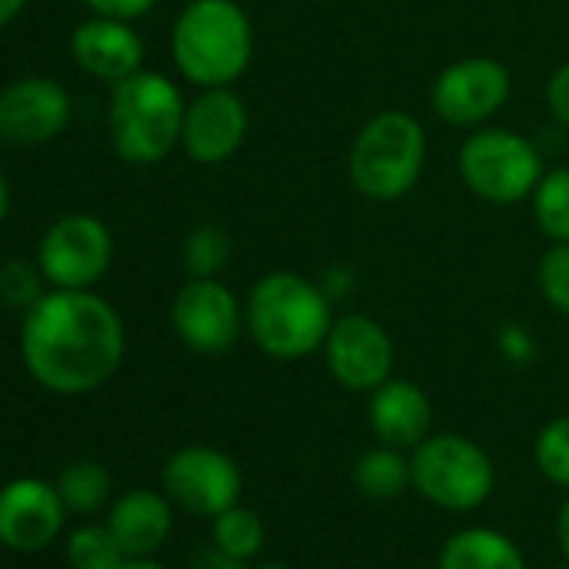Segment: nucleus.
I'll return each instance as SVG.
<instances>
[{"mask_svg": "<svg viewBox=\"0 0 569 569\" xmlns=\"http://www.w3.org/2000/svg\"><path fill=\"white\" fill-rule=\"evenodd\" d=\"M58 492L64 499V506L71 512H98L108 496H111V476L101 462H71L61 479H58Z\"/></svg>", "mask_w": 569, "mask_h": 569, "instance_id": "obj_22", "label": "nucleus"}, {"mask_svg": "<svg viewBox=\"0 0 569 569\" xmlns=\"http://www.w3.org/2000/svg\"><path fill=\"white\" fill-rule=\"evenodd\" d=\"M532 214L549 241H569V168L542 171L532 191Z\"/></svg>", "mask_w": 569, "mask_h": 569, "instance_id": "obj_21", "label": "nucleus"}, {"mask_svg": "<svg viewBox=\"0 0 569 569\" xmlns=\"http://www.w3.org/2000/svg\"><path fill=\"white\" fill-rule=\"evenodd\" d=\"M369 426L382 446L392 449H416L429 439L432 429V402L429 396L409 379H386L372 389L369 399Z\"/></svg>", "mask_w": 569, "mask_h": 569, "instance_id": "obj_17", "label": "nucleus"}, {"mask_svg": "<svg viewBox=\"0 0 569 569\" xmlns=\"http://www.w3.org/2000/svg\"><path fill=\"white\" fill-rule=\"evenodd\" d=\"M44 271L34 261H4L0 264V306L8 309H34L44 296Z\"/></svg>", "mask_w": 569, "mask_h": 569, "instance_id": "obj_26", "label": "nucleus"}, {"mask_svg": "<svg viewBox=\"0 0 569 569\" xmlns=\"http://www.w3.org/2000/svg\"><path fill=\"white\" fill-rule=\"evenodd\" d=\"M352 482H356V489L366 499L392 502V499H399L412 486V466L402 456V449L376 446V449L359 456V462L352 469Z\"/></svg>", "mask_w": 569, "mask_h": 569, "instance_id": "obj_20", "label": "nucleus"}, {"mask_svg": "<svg viewBox=\"0 0 569 569\" xmlns=\"http://www.w3.org/2000/svg\"><path fill=\"white\" fill-rule=\"evenodd\" d=\"M459 174L482 201L516 204L532 198L542 178V158L529 138L506 128H482L462 141Z\"/></svg>", "mask_w": 569, "mask_h": 569, "instance_id": "obj_7", "label": "nucleus"}, {"mask_svg": "<svg viewBox=\"0 0 569 569\" xmlns=\"http://www.w3.org/2000/svg\"><path fill=\"white\" fill-rule=\"evenodd\" d=\"M426 164V131L406 111H382L352 141L349 178L372 201L409 194Z\"/></svg>", "mask_w": 569, "mask_h": 569, "instance_id": "obj_5", "label": "nucleus"}, {"mask_svg": "<svg viewBox=\"0 0 569 569\" xmlns=\"http://www.w3.org/2000/svg\"><path fill=\"white\" fill-rule=\"evenodd\" d=\"M71 54H74L78 68L88 71L91 78L118 84V81L131 78L134 71H141L144 41L138 38V31H131L128 21L94 14L91 21H84L74 31Z\"/></svg>", "mask_w": 569, "mask_h": 569, "instance_id": "obj_16", "label": "nucleus"}, {"mask_svg": "<svg viewBox=\"0 0 569 569\" xmlns=\"http://www.w3.org/2000/svg\"><path fill=\"white\" fill-rule=\"evenodd\" d=\"M124 549L114 532L104 526H81L68 539V562L71 569H118L124 562Z\"/></svg>", "mask_w": 569, "mask_h": 569, "instance_id": "obj_24", "label": "nucleus"}, {"mask_svg": "<svg viewBox=\"0 0 569 569\" xmlns=\"http://www.w3.org/2000/svg\"><path fill=\"white\" fill-rule=\"evenodd\" d=\"M392 339L369 316H342L326 339V362L339 386L372 392L392 376Z\"/></svg>", "mask_w": 569, "mask_h": 569, "instance_id": "obj_12", "label": "nucleus"}, {"mask_svg": "<svg viewBox=\"0 0 569 569\" xmlns=\"http://www.w3.org/2000/svg\"><path fill=\"white\" fill-rule=\"evenodd\" d=\"M184 98L174 81L154 71H134L111 94V141L128 164H154L174 151L184 128Z\"/></svg>", "mask_w": 569, "mask_h": 569, "instance_id": "obj_4", "label": "nucleus"}, {"mask_svg": "<svg viewBox=\"0 0 569 569\" xmlns=\"http://www.w3.org/2000/svg\"><path fill=\"white\" fill-rule=\"evenodd\" d=\"M21 352L28 372L44 389L84 396L118 372L124 359V326L91 289H54L24 312Z\"/></svg>", "mask_w": 569, "mask_h": 569, "instance_id": "obj_1", "label": "nucleus"}, {"mask_svg": "<svg viewBox=\"0 0 569 569\" xmlns=\"http://www.w3.org/2000/svg\"><path fill=\"white\" fill-rule=\"evenodd\" d=\"M228 254H231V241H228V234H224L221 228H214V224L194 228V231L184 238V251H181L184 268H188L191 278H218V271L224 268Z\"/></svg>", "mask_w": 569, "mask_h": 569, "instance_id": "obj_25", "label": "nucleus"}, {"mask_svg": "<svg viewBox=\"0 0 569 569\" xmlns=\"http://www.w3.org/2000/svg\"><path fill=\"white\" fill-rule=\"evenodd\" d=\"M439 569H526V562L509 536L486 526H472L449 536L439 552Z\"/></svg>", "mask_w": 569, "mask_h": 569, "instance_id": "obj_19", "label": "nucleus"}, {"mask_svg": "<svg viewBox=\"0 0 569 569\" xmlns=\"http://www.w3.org/2000/svg\"><path fill=\"white\" fill-rule=\"evenodd\" d=\"M8 208H11V191H8L4 174H0V224H4V218H8Z\"/></svg>", "mask_w": 569, "mask_h": 569, "instance_id": "obj_35", "label": "nucleus"}, {"mask_svg": "<svg viewBox=\"0 0 569 569\" xmlns=\"http://www.w3.org/2000/svg\"><path fill=\"white\" fill-rule=\"evenodd\" d=\"M114 258V238L94 214H61L38 244V264L54 289H91Z\"/></svg>", "mask_w": 569, "mask_h": 569, "instance_id": "obj_8", "label": "nucleus"}, {"mask_svg": "<svg viewBox=\"0 0 569 569\" xmlns=\"http://www.w3.org/2000/svg\"><path fill=\"white\" fill-rule=\"evenodd\" d=\"M108 529L124 556H151L171 532V502L151 489H134L111 506Z\"/></svg>", "mask_w": 569, "mask_h": 569, "instance_id": "obj_18", "label": "nucleus"}, {"mask_svg": "<svg viewBox=\"0 0 569 569\" xmlns=\"http://www.w3.org/2000/svg\"><path fill=\"white\" fill-rule=\"evenodd\" d=\"M248 134V108L231 88H204L184 111L181 144L198 164L228 161Z\"/></svg>", "mask_w": 569, "mask_h": 569, "instance_id": "obj_14", "label": "nucleus"}, {"mask_svg": "<svg viewBox=\"0 0 569 569\" xmlns=\"http://www.w3.org/2000/svg\"><path fill=\"white\" fill-rule=\"evenodd\" d=\"M536 466L549 482L569 489V416L552 419L539 432V439H536Z\"/></svg>", "mask_w": 569, "mask_h": 569, "instance_id": "obj_27", "label": "nucleus"}, {"mask_svg": "<svg viewBox=\"0 0 569 569\" xmlns=\"http://www.w3.org/2000/svg\"><path fill=\"white\" fill-rule=\"evenodd\" d=\"M552 569H569V566H552Z\"/></svg>", "mask_w": 569, "mask_h": 569, "instance_id": "obj_36", "label": "nucleus"}, {"mask_svg": "<svg viewBox=\"0 0 569 569\" xmlns=\"http://www.w3.org/2000/svg\"><path fill=\"white\" fill-rule=\"evenodd\" d=\"M546 101H549L552 118L569 128V61L552 71V78L546 84Z\"/></svg>", "mask_w": 569, "mask_h": 569, "instance_id": "obj_30", "label": "nucleus"}, {"mask_svg": "<svg viewBox=\"0 0 569 569\" xmlns=\"http://www.w3.org/2000/svg\"><path fill=\"white\" fill-rule=\"evenodd\" d=\"M64 499L58 486H48L44 479H14L0 489V542L34 552L54 542V536L64 526Z\"/></svg>", "mask_w": 569, "mask_h": 569, "instance_id": "obj_15", "label": "nucleus"}, {"mask_svg": "<svg viewBox=\"0 0 569 569\" xmlns=\"http://www.w3.org/2000/svg\"><path fill=\"white\" fill-rule=\"evenodd\" d=\"M118 569H168V566H161V562H154L148 556H128Z\"/></svg>", "mask_w": 569, "mask_h": 569, "instance_id": "obj_34", "label": "nucleus"}, {"mask_svg": "<svg viewBox=\"0 0 569 569\" xmlns=\"http://www.w3.org/2000/svg\"><path fill=\"white\" fill-rule=\"evenodd\" d=\"M178 71L198 88H228L251 64V21L234 0H188L171 31Z\"/></svg>", "mask_w": 569, "mask_h": 569, "instance_id": "obj_3", "label": "nucleus"}, {"mask_svg": "<svg viewBox=\"0 0 569 569\" xmlns=\"http://www.w3.org/2000/svg\"><path fill=\"white\" fill-rule=\"evenodd\" d=\"M539 292L542 299L569 319V241H556L539 258Z\"/></svg>", "mask_w": 569, "mask_h": 569, "instance_id": "obj_28", "label": "nucleus"}, {"mask_svg": "<svg viewBox=\"0 0 569 569\" xmlns=\"http://www.w3.org/2000/svg\"><path fill=\"white\" fill-rule=\"evenodd\" d=\"M509 68L496 58H466L449 64L432 84V108L449 124H482L509 98Z\"/></svg>", "mask_w": 569, "mask_h": 569, "instance_id": "obj_11", "label": "nucleus"}, {"mask_svg": "<svg viewBox=\"0 0 569 569\" xmlns=\"http://www.w3.org/2000/svg\"><path fill=\"white\" fill-rule=\"evenodd\" d=\"M188 569H248V566H244V559L228 556V552L218 549V546H204V549H198V552L191 556Z\"/></svg>", "mask_w": 569, "mask_h": 569, "instance_id": "obj_31", "label": "nucleus"}, {"mask_svg": "<svg viewBox=\"0 0 569 569\" xmlns=\"http://www.w3.org/2000/svg\"><path fill=\"white\" fill-rule=\"evenodd\" d=\"M244 326L271 359H306L326 346L332 309L319 284L296 271H268L244 302Z\"/></svg>", "mask_w": 569, "mask_h": 569, "instance_id": "obj_2", "label": "nucleus"}, {"mask_svg": "<svg viewBox=\"0 0 569 569\" xmlns=\"http://www.w3.org/2000/svg\"><path fill=\"white\" fill-rule=\"evenodd\" d=\"M211 536H214L218 549H224L228 556H238V559L248 562L264 546V522H261L258 512H251L244 506H231V509L214 516Z\"/></svg>", "mask_w": 569, "mask_h": 569, "instance_id": "obj_23", "label": "nucleus"}, {"mask_svg": "<svg viewBox=\"0 0 569 569\" xmlns=\"http://www.w3.org/2000/svg\"><path fill=\"white\" fill-rule=\"evenodd\" d=\"M556 539H559V549L569 556V499L559 506V516H556Z\"/></svg>", "mask_w": 569, "mask_h": 569, "instance_id": "obj_32", "label": "nucleus"}, {"mask_svg": "<svg viewBox=\"0 0 569 569\" xmlns=\"http://www.w3.org/2000/svg\"><path fill=\"white\" fill-rule=\"evenodd\" d=\"M71 121V94L54 78H21L0 91V141L38 148Z\"/></svg>", "mask_w": 569, "mask_h": 569, "instance_id": "obj_13", "label": "nucleus"}, {"mask_svg": "<svg viewBox=\"0 0 569 569\" xmlns=\"http://www.w3.org/2000/svg\"><path fill=\"white\" fill-rule=\"evenodd\" d=\"M84 4L98 14V18H114V21H134L144 18L154 0H84Z\"/></svg>", "mask_w": 569, "mask_h": 569, "instance_id": "obj_29", "label": "nucleus"}, {"mask_svg": "<svg viewBox=\"0 0 569 569\" xmlns=\"http://www.w3.org/2000/svg\"><path fill=\"white\" fill-rule=\"evenodd\" d=\"M24 4H28V0H0V31H4L11 21H18Z\"/></svg>", "mask_w": 569, "mask_h": 569, "instance_id": "obj_33", "label": "nucleus"}, {"mask_svg": "<svg viewBox=\"0 0 569 569\" xmlns=\"http://www.w3.org/2000/svg\"><path fill=\"white\" fill-rule=\"evenodd\" d=\"M164 492L174 506L194 516H218L241 499V469L231 456L211 446L178 449L161 472Z\"/></svg>", "mask_w": 569, "mask_h": 569, "instance_id": "obj_9", "label": "nucleus"}, {"mask_svg": "<svg viewBox=\"0 0 569 569\" xmlns=\"http://www.w3.org/2000/svg\"><path fill=\"white\" fill-rule=\"evenodd\" d=\"M0 546H4V542H0Z\"/></svg>", "mask_w": 569, "mask_h": 569, "instance_id": "obj_37", "label": "nucleus"}, {"mask_svg": "<svg viewBox=\"0 0 569 569\" xmlns=\"http://www.w3.org/2000/svg\"><path fill=\"white\" fill-rule=\"evenodd\" d=\"M171 322L178 339L198 356H224L244 326V312L218 278H191L174 296Z\"/></svg>", "mask_w": 569, "mask_h": 569, "instance_id": "obj_10", "label": "nucleus"}, {"mask_svg": "<svg viewBox=\"0 0 569 569\" xmlns=\"http://www.w3.org/2000/svg\"><path fill=\"white\" fill-rule=\"evenodd\" d=\"M409 466H412V486L432 506L449 512L479 509L496 486V469L486 449L456 432H439L422 439L412 449Z\"/></svg>", "mask_w": 569, "mask_h": 569, "instance_id": "obj_6", "label": "nucleus"}]
</instances>
